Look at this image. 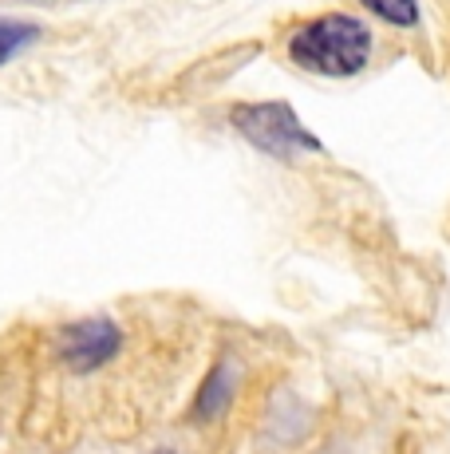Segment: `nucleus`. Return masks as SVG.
Returning a JSON list of instances; mask_svg holds the SVG:
<instances>
[{
  "mask_svg": "<svg viewBox=\"0 0 450 454\" xmlns=\"http://www.w3.org/2000/svg\"><path fill=\"white\" fill-rule=\"evenodd\" d=\"M289 59L320 80H356L376 56V32L356 12H320L289 32Z\"/></svg>",
  "mask_w": 450,
  "mask_h": 454,
  "instance_id": "nucleus-1",
  "label": "nucleus"
},
{
  "mask_svg": "<svg viewBox=\"0 0 450 454\" xmlns=\"http://www.w3.org/2000/svg\"><path fill=\"white\" fill-rule=\"evenodd\" d=\"M225 123L237 130L253 151L269 154L276 162H297V159H305V154H324V143L305 127L297 107L284 99L229 103Z\"/></svg>",
  "mask_w": 450,
  "mask_h": 454,
  "instance_id": "nucleus-2",
  "label": "nucleus"
},
{
  "mask_svg": "<svg viewBox=\"0 0 450 454\" xmlns=\"http://www.w3.org/2000/svg\"><path fill=\"white\" fill-rule=\"evenodd\" d=\"M119 352H123V328L111 317H83L75 325L59 328V336H56L59 364L75 375L107 368Z\"/></svg>",
  "mask_w": 450,
  "mask_h": 454,
  "instance_id": "nucleus-3",
  "label": "nucleus"
},
{
  "mask_svg": "<svg viewBox=\"0 0 450 454\" xmlns=\"http://www.w3.org/2000/svg\"><path fill=\"white\" fill-rule=\"evenodd\" d=\"M360 8L371 20L387 24V28H400V32H415L423 24L419 0H360Z\"/></svg>",
  "mask_w": 450,
  "mask_h": 454,
  "instance_id": "nucleus-4",
  "label": "nucleus"
},
{
  "mask_svg": "<svg viewBox=\"0 0 450 454\" xmlns=\"http://www.w3.org/2000/svg\"><path fill=\"white\" fill-rule=\"evenodd\" d=\"M229 395H233V364H218V368L210 372V380L202 383V391H198L194 415L202 419V423L213 415H221L225 407H229Z\"/></svg>",
  "mask_w": 450,
  "mask_h": 454,
  "instance_id": "nucleus-5",
  "label": "nucleus"
},
{
  "mask_svg": "<svg viewBox=\"0 0 450 454\" xmlns=\"http://www.w3.org/2000/svg\"><path fill=\"white\" fill-rule=\"evenodd\" d=\"M44 28L36 20H12V16H0V67H8L12 59H20L32 43H40Z\"/></svg>",
  "mask_w": 450,
  "mask_h": 454,
  "instance_id": "nucleus-6",
  "label": "nucleus"
},
{
  "mask_svg": "<svg viewBox=\"0 0 450 454\" xmlns=\"http://www.w3.org/2000/svg\"><path fill=\"white\" fill-rule=\"evenodd\" d=\"M159 454H178V450H159Z\"/></svg>",
  "mask_w": 450,
  "mask_h": 454,
  "instance_id": "nucleus-7",
  "label": "nucleus"
}]
</instances>
